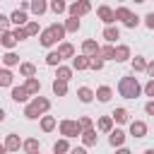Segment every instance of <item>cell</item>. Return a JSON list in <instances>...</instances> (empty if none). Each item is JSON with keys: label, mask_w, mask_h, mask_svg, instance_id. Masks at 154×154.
Instances as JSON below:
<instances>
[{"label": "cell", "mask_w": 154, "mask_h": 154, "mask_svg": "<svg viewBox=\"0 0 154 154\" xmlns=\"http://www.w3.org/2000/svg\"><path fill=\"white\" fill-rule=\"evenodd\" d=\"M26 34L29 36H36L38 34V22H26Z\"/></svg>", "instance_id": "obj_41"}, {"label": "cell", "mask_w": 154, "mask_h": 154, "mask_svg": "<svg viewBox=\"0 0 154 154\" xmlns=\"http://www.w3.org/2000/svg\"><path fill=\"white\" fill-rule=\"evenodd\" d=\"M60 135L63 137H77V135H82L79 120H60Z\"/></svg>", "instance_id": "obj_3"}, {"label": "cell", "mask_w": 154, "mask_h": 154, "mask_svg": "<svg viewBox=\"0 0 154 154\" xmlns=\"http://www.w3.org/2000/svg\"><path fill=\"white\" fill-rule=\"evenodd\" d=\"M55 14H63L65 10H67V5H65V0H51V5H48Z\"/></svg>", "instance_id": "obj_36"}, {"label": "cell", "mask_w": 154, "mask_h": 154, "mask_svg": "<svg viewBox=\"0 0 154 154\" xmlns=\"http://www.w3.org/2000/svg\"><path fill=\"white\" fill-rule=\"evenodd\" d=\"M108 144H111V147H123V144H125V132H123L120 128L111 130V132H108Z\"/></svg>", "instance_id": "obj_8"}, {"label": "cell", "mask_w": 154, "mask_h": 154, "mask_svg": "<svg viewBox=\"0 0 154 154\" xmlns=\"http://www.w3.org/2000/svg\"><path fill=\"white\" fill-rule=\"evenodd\" d=\"M94 96H96L101 103H106V101H111V96H113V89L103 84V87H99V89H96V94H94Z\"/></svg>", "instance_id": "obj_14"}, {"label": "cell", "mask_w": 154, "mask_h": 154, "mask_svg": "<svg viewBox=\"0 0 154 154\" xmlns=\"http://www.w3.org/2000/svg\"><path fill=\"white\" fill-rule=\"evenodd\" d=\"M79 125H82V130H87V128H91L94 123H91V118H87V116H84V118H79Z\"/></svg>", "instance_id": "obj_45"}, {"label": "cell", "mask_w": 154, "mask_h": 154, "mask_svg": "<svg viewBox=\"0 0 154 154\" xmlns=\"http://www.w3.org/2000/svg\"><path fill=\"white\" fill-rule=\"evenodd\" d=\"M142 91H144L147 96H152V99H154V77H152V79H149V82L142 87Z\"/></svg>", "instance_id": "obj_42"}, {"label": "cell", "mask_w": 154, "mask_h": 154, "mask_svg": "<svg viewBox=\"0 0 154 154\" xmlns=\"http://www.w3.org/2000/svg\"><path fill=\"white\" fill-rule=\"evenodd\" d=\"M99 48H101V46H99L94 38H87V41L82 43V51H84L87 55H94V53H99Z\"/></svg>", "instance_id": "obj_21"}, {"label": "cell", "mask_w": 154, "mask_h": 154, "mask_svg": "<svg viewBox=\"0 0 154 154\" xmlns=\"http://www.w3.org/2000/svg\"><path fill=\"white\" fill-rule=\"evenodd\" d=\"M79 26H82V24H79V17H72V14H70V19L65 22V31H67V34H75V31H79Z\"/></svg>", "instance_id": "obj_23"}, {"label": "cell", "mask_w": 154, "mask_h": 154, "mask_svg": "<svg viewBox=\"0 0 154 154\" xmlns=\"http://www.w3.org/2000/svg\"><path fill=\"white\" fill-rule=\"evenodd\" d=\"M130 58V48L128 46H116V55H113V60L116 63H125Z\"/></svg>", "instance_id": "obj_18"}, {"label": "cell", "mask_w": 154, "mask_h": 154, "mask_svg": "<svg viewBox=\"0 0 154 154\" xmlns=\"http://www.w3.org/2000/svg\"><path fill=\"white\" fill-rule=\"evenodd\" d=\"M55 77H60V79H70V77H72V67L58 65V72H55Z\"/></svg>", "instance_id": "obj_37"}, {"label": "cell", "mask_w": 154, "mask_h": 154, "mask_svg": "<svg viewBox=\"0 0 154 154\" xmlns=\"http://www.w3.org/2000/svg\"><path fill=\"white\" fill-rule=\"evenodd\" d=\"M53 152H55V154H63V152H70V142H67V137H65V140H58V142L53 144Z\"/></svg>", "instance_id": "obj_35"}, {"label": "cell", "mask_w": 154, "mask_h": 154, "mask_svg": "<svg viewBox=\"0 0 154 154\" xmlns=\"http://www.w3.org/2000/svg\"><path fill=\"white\" fill-rule=\"evenodd\" d=\"M0 87H12V72L7 67L0 70Z\"/></svg>", "instance_id": "obj_33"}, {"label": "cell", "mask_w": 154, "mask_h": 154, "mask_svg": "<svg viewBox=\"0 0 154 154\" xmlns=\"http://www.w3.org/2000/svg\"><path fill=\"white\" fill-rule=\"evenodd\" d=\"M60 41V36H58V31H55V24H51L48 29H43L41 31V46H53V43H58Z\"/></svg>", "instance_id": "obj_4"}, {"label": "cell", "mask_w": 154, "mask_h": 154, "mask_svg": "<svg viewBox=\"0 0 154 154\" xmlns=\"http://www.w3.org/2000/svg\"><path fill=\"white\" fill-rule=\"evenodd\" d=\"M96 140H99V135H96V130H94V128L82 130V142H84V147H94V144H96Z\"/></svg>", "instance_id": "obj_9"}, {"label": "cell", "mask_w": 154, "mask_h": 154, "mask_svg": "<svg viewBox=\"0 0 154 154\" xmlns=\"http://www.w3.org/2000/svg\"><path fill=\"white\" fill-rule=\"evenodd\" d=\"M53 94H55V96H65V94H67V79L55 77V79H53Z\"/></svg>", "instance_id": "obj_13"}, {"label": "cell", "mask_w": 154, "mask_h": 154, "mask_svg": "<svg viewBox=\"0 0 154 154\" xmlns=\"http://www.w3.org/2000/svg\"><path fill=\"white\" fill-rule=\"evenodd\" d=\"M118 94L123 96V99H137L140 94H142V87H140V82H137V77H120V82H118Z\"/></svg>", "instance_id": "obj_1"}, {"label": "cell", "mask_w": 154, "mask_h": 154, "mask_svg": "<svg viewBox=\"0 0 154 154\" xmlns=\"http://www.w3.org/2000/svg\"><path fill=\"white\" fill-rule=\"evenodd\" d=\"M5 147H7V152H17L19 147H22V140H19V135H7V140H5Z\"/></svg>", "instance_id": "obj_16"}, {"label": "cell", "mask_w": 154, "mask_h": 154, "mask_svg": "<svg viewBox=\"0 0 154 154\" xmlns=\"http://www.w3.org/2000/svg\"><path fill=\"white\" fill-rule=\"evenodd\" d=\"M12 34H14V38H17V41H24V38L29 36V34H26V26H17Z\"/></svg>", "instance_id": "obj_40"}, {"label": "cell", "mask_w": 154, "mask_h": 154, "mask_svg": "<svg viewBox=\"0 0 154 154\" xmlns=\"http://www.w3.org/2000/svg\"><path fill=\"white\" fill-rule=\"evenodd\" d=\"M91 10V5H89V0H75L70 7H67V12L72 14V17H84L87 12Z\"/></svg>", "instance_id": "obj_5"}, {"label": "cell", "mask_w": 154, "mask_h": 154, "mask_svg": "<svg viewBox=\"0 0 154 154\" xmlns=\"http://www.w3.org/2000/svg\"><path fill=\"white\" fill-rule=\"evenodd\" d=\"M2 152H7V147H5V144H0V154H2Z\"/></svg>", "instance_id": "obj_49"}, {"label": "cell", "mask_w": 154, "mask_h": 154, "mask_svg": "<svg viewBox=\"0 0 154 154\" xmlns=\"http://www.w3.org/2000/svg\"><path fill=\"white\" fill-rule=\"evenodd\" d=\"M144 24H147V29H152V31H154V12H149V14L144 17Z\"/></svg>", "instance_id": "obj_44"}, {"label": "cell", "mask_w": 154, "mask_h": 154, "mask_svg": "<svg viewBox=\"0 0 154 154\" xmlns=\"http://www.w3.org/2000/svg\"><path fill=\"white\" fill-rule=\"evenodd\" d=\"M19 75H24V77H34V75H36V67H34L31 63H19Z\"/></svg>", "instance_id": "obj_31"}, {"label": "cell", "mask_w": 154, "mask_h": 154, "mask_svg": "<svg viewBox=\"0 0 154 154\" xmlns=\"http://www.w3.org/2000/svg\"><path fill=\"white\" fill-rule=\"evenodd\" d=\"M99 55H101L103 60H113V55H116V48H113L111 43H106V46H101V48H99Z\"/></svg>", "instance_id": "obj_26"}, {"label": "cell", "mask_w": 154, "mask_h": 154, "mask_svg": "<svg viewBox=\"0 0 154 154\" xmlns=\"http://www.w3.org/2000/svg\"><path fill=\"white\" fill-rule=\"evenodd\" d=\"M140 19H142V17H137V14H130V17H128V19L123 22V24H125L128 29H135V26L140 24Z\"/></svg>", "instance_id": "obj_39"}, {"label": "cell", "mask_w": 154, "mask_h": 154, "mask_svg": "<svg viewBox=\"0 0 154 154\" xmlns=\"http://www.w3.org/2000/svg\"><path fill=\"white\" fill-rule=\"evenodd\" d=\"M135 2H144V0H135Z\"/></svg>", "instance_id": "obj_50"}, {"label": "cell", "mask_w": 154, "mask_h": 154, "mask_svg": "<svg viewBox=\"0 0 154 154\" xmlns=\"http://www.w3.org/2000/svg\"><path fill=\"white\" fill-rule=\"evenodd\" d=\"M144 72H147L149 77H154V60H152V63H147V70H144Z\"/></svg>", "instance_id": "obj_47"}, {"label": "cell", "mask_w": 154, "mask_h": 154, "mask_svg": "<svg viewBox=\"0 0 154 154\" xmlns=\"http://www.w3.org/2000/svg\"><path fill=\"white\" fill-rule=\"evenodd\" d=\"M0 43H2V46H5L7 51H12V48H14V46H17L19 41H17V38H14V34H12L10 29H7V31H2V36H0Z\"/></svg>", "instance_id": "obj_10"}, {"label": "cell", "mask_w": 154, "mask_h": 154, "mask_svg": "<svg viewBox=\"0 0 154 154\" xmlns=\"http://www.w3.org/2000/svg\"><path fill=\"white\" fill-rule=\"evenodd\" d=\"M10 24H12V19H10V17H5V14H0V34H2V31H7V29H10Z\"/></svg>", "instance_id": "obj_43"}, {"label": "cell", "mask_w": 154, "mask_h": 154, "mask_svg": "<svg viewBox=\"0 0 154 154\" xmlns=\"http://www.w3.org/2000/svg\"><path fill=\"white\" fill-rule=\"evenodd\" d=\"M130 14H132V12H130L128 7H118V10H116V19H120V22H125Z\"/></svg>", "instance_id": "obj_38"}, {"label": "cell", "mask_w": 154, "mask_h": 154, "mask_svg": "<svg viewBox=\"0 0 154 154\" xmlns=\"http://www.w3.org/2000/svg\"><path fill=\"white\" fill-rule=\"evenodd\" d=\"M10 19H12V24H17V26H22V24H26V10H14L12 14H10Z\"/></svg>", "instance_id": "obj_17"}, {"label": "cell", "mask_w": 154, "mask_h": 154, "mask_svg": "<svg viewBox=\"0 0 154 154\" xmlns=\"http://www.w3.org/2000/svg\"><path fill=\"white\" fill-rule=\"evenodd\" d=\"M96 14H99V19H101L103 24H113V22H116V10H111L108 5H101V7L96 10Z\"/></svg>", "instance_id": "obj_6"}, {"label": "cell", "mask_w": 154, "mask_h": 154, "mask_svg": "<svg viewBox=\"0 0 154 154\" xmlns=\"http://www.w3.org/2000/svg\"><path fill=\"white\" fill-rule=\"evenodd\" d=\"M24 87H26L29 94H38V91H41V82H38L36 77H26V84H24Z\"/></svg>", "instance_id": "obj_25"}, {"label": "cell", "mask_w": 154, "mask_h": 154, "mask_svg": "<svg viewBox=\"0 0 154 154\" xmlns=\"http://www.w3.org/2000/svg\"><path fill=\"white\" fill-rule=\"evenodd\" d=\"M60 60H63V55H60L58 51H51V53L46 55V65H51V67H58Z\"/></svg>", "instance_id": "obj_27"}, {"label": "cell", "mask_w": 154, "mask_h": 154, "mask_svg": "<svg viewBox=\"0 0 154 154\" xmlns=\"http://www.w3.org/2000/svg\"><path fill=\"white\" fill-rule=\"evenodd\" d=\"M87 67H89V55H87V53L72 58V70H87Z\"/></svg>", "instance_id": "obj_19"}, {"label": "cell", "mask_w": 154, "mask_h": 154, "mask_svg": "<svg viewBox=\"0 0 154 154\" xmlns=\"http://www.w3.org/2000/svg\"><path fill=\"white\" fill-rule=\"evenodd\" d=\"M130 135L137 137V140L147 137V123H142V120H132V123H130Z\"/></svg>", "instance_id": "obj_7"}, {"label": "cell", "mask_w": 154, "mask_h": 154, "mask_svg": "<svg viewBox=\"0 0 154 154\" xmlns=\"http://www.w3.org/2000/svg\"><path fill=\"white\" fill-rule=\"evenodd\" d=\"M132 70H135V72H144V70H147V60H144L142 55L132 58Z\"/></svg>", "instance_id": "obj_34"}, {"label": "cell", "mask_w": 154, "mask_h": 154, "mask_svg": "<svg viewBox=\"0 0 154 154\" xmlns=\"http://www.w3.org/2000/svg\"><path fill=\"white\" fill-rule=\"evenodd\" d=\"M55 128V118L53 116H41V130L43 132H51Z\"/></svg>", "instance_id": "obj_28"}, {"label": "cell", "mask_w": 154, "mask_h": 154, "mask_svg": "<svg viewBox=\"0 0 154 154\" xmlns=\"http://www.w3.org/2000/svg\"><path fill=\"white\" fill-rule=\"evenodd\" d=\"M2 63H5L7 67H14V65H19V55H17L14 51H7V53L2 55Z\"/></svg>", "instance_id": "obj_24"}, {"label": "cell", "mask_w": 154, "mask_h": 154, "mask_svg": "<svg viewBox=\"0 0 154 154\" xmlns=\"http://www.w3.org/2000/svg\"><path fill=\"white\" fill-rule=\"evenodd\" d=\"M77 99H79L82 103H91V99H94V91H91L89 87H79V89H77Z\"/></svg>", "instance_id": "obj_20"}, {"label": "cell", "mask_w": 154, "mask_h": 154, "mask_svg": "<svg viewBox=\"0 0 154 154\" xmlns=\"http://www.w3.org/2000/svg\"><path fill=\"white\" fill-rule=\"evenodd\" d=\"M144 113H147V116H154V99L144 103Z\"/></svg>", "instance_id": "obj_46"}, {"label": "cell", "mask_w": 154, "mask_h": 154, "mask_svg": "<svg viewBox=\"0 0 154 154\" xmlns=\"http://www.w3.org/2000/svg\"><path fill=\"white\" fill-rule=\"evenodd\" d=\"M103 38H106L108 43H116V41L120 38V29H118V26H111V24H108V26L103 29Z\"/></svg>", "instance_id": "obj_12"}, {"label": "cell", "mask_w": 154, "mask_h": 154, "mask_svg": "<svg viewBox=\"0 0 154 154\" xmlns=\"http://www.w3.org/2000/svg\"><path fill=\"white\" fill-rule=\"evenodd\" d=\"M12 101H17V103H24L26 99H29V91H26V87H12Z\"/></svg>", "instance_id": "obj_11"}, {"label": "cell", "mask_w": 154, "mask_h": 154, "mask_svg": "<svg viewBox=\"0 0 154 154\" xmlns=\"http://www.w3.org/2000/svg\"><path fill=\"white\" fill-rule=\"evenodd\" d=\"M58 53H60L63 58H72V55H75V46H72V43H60V46H58Z\"/></svg>", "instance_id": "obj_30"}, {"label": "cell", "mask_w": 154, "mask_h": 154, "mask_svg": "<svg viewBox=\"0 0 154 154\" xmlns=\"http://www.w3.org/2000/svg\"><path fill=\"white\" fill-rule=\"evenodd\" d=\"M22 147H24V152H38V149H41V142L34 140V137H29V140L22 142Z\"/></svg>", "instance_id": "obj_29"}, {"label": "cell", "mask_w": 154, "mask_h": 154, "mask_svg": "<svg viewBox=\"0 0 154 154\" xmlns=\"http://www.w3.org/2000/svg\"><path fill=\"white\" fill-rule=\"evenodd\" d=\"M48 108H51V101H48V99H43V96H36L34 101H29V103L24 106V116H26L29 120H36V118H38V116H43Z\"/></svg>", "instance_id": "obj_2"}, {"label": "cell", "mask_w": 154, "mask_h": 154, "mask_svg": "<svg viewBox=\"0 0 154 154\" xmlns=\"http://www.w3.org/2000/svg\"><path fill=\"white\" fill-rule=\"evenodd\" d=\"M5 116H7V113H5V108H0V123L5 120Z\"/></svg>", "instance_id": "obj_48"}, {"label": "cell", "mask_w": 154, "mask_h": 154, "mask_svg": "<svg viewBox=\"0 0 154 154\" xmlns=\"http://www.w3.org/2000/svg\"><path fill=\"white\" fill-rule=\"evenodd\" d=\"M46 10H48V2H46V0H31V12H34L36 17H41Z\"/></svg>", "instance_id": "obj_22"}, {"label": "cell", "mask_w": 154, "mask_h": 154, "mask_svg": "<svg viewBox=\"0 0 154 154\" xmlns=\"http://www.w3.org/2000/svg\"><path fill=\"white\" fill-rule=\"evenodd\" d=\"M111 116H113V120H116V123H128V118H130V113H128L125 108H116Z\"/></svg>", "instance_id": "obj_32"}, {"label": "cell", "mask_w": 154, "mask_h": 154, "mask_svg": "<svg viewBox=\"0 0 154 154\" xmlns=\"http://www.w3.org/2000/svg\"><path fill=\"white\" fill-rule=\"evenodd\" d=\"M96 128H99L101 132H111V130H113V116H101L99 123H96Z\"/></svg>", "instance_id": "obj_15"}]
</instances>
